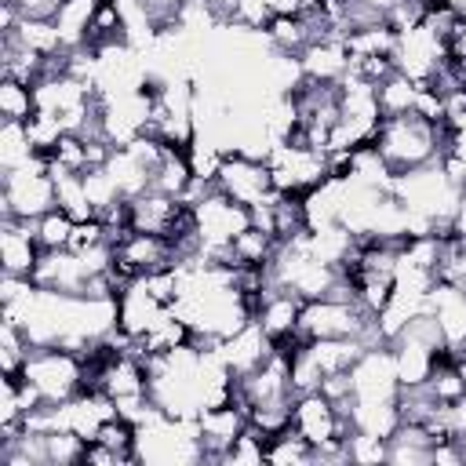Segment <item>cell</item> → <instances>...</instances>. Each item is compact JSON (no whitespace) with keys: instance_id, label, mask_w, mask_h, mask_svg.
Instances as JSON below:
<instances>
[{"instance_id":"6da1fadb","label":"cell","mask_w":466,"mask_h":466,"mask_svg":"<svg viewBox=\"0 0 466 466\" xmlns=\"http://www.w3.org/2000/svg\"><path fill=\"white\" fill-rule=\"evenodd\" d=\"M371 142L397 178V175L437 164L448 146V127L419 116V113H400V116H386Z\"/></svg>"},{"instance_id":"7a4b0ae2","label":"cell","mask_w":466,"mask_h":466,"mask_svg":"<svg viewBox=\"0 0 466 466\" xmlns=\"http://www.w3.org/2000/svg\"><path fill=\"white\" fill-rule=\"evenodd\" d=\"M299 335L302 339H364L368 346H379V328L375 317L353 299V291L342 284L339 291L324 299L302 302L299 317Z\"/></svg>"},{"instance_id":"3957f363","label":"cell","mask_w":466,"mask_h":466,"mask_svg":"<svg viewBox=\"0 0 466 466\" xmlns=\"http://www.w3.org/2000/svg\"><path fill=\"white\" fill-rule=\"evenodd\" d=\"M189 204H193V233L200 244V258L208 262H215L251 226V208L237 204L218 186L197 182V189L189 193Z\"/></svg>"},{"instance_id":"277c9868","label":"cell","mask_w":466,"mask_h":466,"mask_svg":"<svg viewBox=\"0 0 466 466\" xmlns=\"http://www.w3.org/2000/svg\"><path fill=\"white\" fill-rule=\"evenodd\" d=\"M18 375L44 404H62L84 390V357L66 346H33Z\"/></svg>"},{"instance_id":"5b68a950","label":"cell","mask_w":466,"mask_h":466,"mask_svg":"<svg viewBox=\"0 0 466 466\" xmlns=\"http://www.w3.org/2000/svg\"><path fill=\"white\" fill-rule=\"evenodd\" d=\"M51 208H58V197H55V175L47 171L44 157L25 164V167L4 171V178H0V211H4V218L36 222Z\"/></svg>"},{"instance_id":"8992f818","label":"cell","mask_w":466,"mask_h":466,"mask_svg":"<svg viewBox=\"0 0 466 466\" xmlns=\"http://www.w3.org/2000/svg\"><path fill=\"white\" fill-rule=\"evenodd\" d=\"M266 164L273 171V186L277 193H299L306 197L309 189H317L328 178V153L313 149L306 142H273L266 153Z\"/></svg>"},{"instance_id":"52a82bcc","label":"cell","mask_w":466,"mask_h":466,"mask_svg":"<svg viewBox=\"0 0 466 466\" xmlns=\"http://www.w3.org/2000/svg\"><path fill=\"white\" fill-rule=\"evenodd\" d=\"M215 186H218L226 197H233L237 204H244V208H262L266 200L277 197L273 171H269L266 157L244 153V149H226L222 167H218V175H215Z\"/></svg>"},{"instance_id":"ba28073f","label":"cell","mask_w":466,"mask_h":466,"mask_svg":"<svg viewBox=\"0 0 466 466\" xmlns=\"http://www.w3.org/2000/svg\"><path fill=\"white\" fill-rule=\"evenodd\" d=\"M448 62V44L441 33H433L426 22L397 33V44H393V66L397 73H404L408 80H415L419 87H430L437 80V73L444 69Z\"/></svg>"},{"instance_id":"9c48e42d","label":"cell","mask_w":466,"mask_h":466,"mask_svg":"<svg viewBox=\"0 0 466 466\" xmlns=\"http://www.w3.org/2000/svg\"><path fill=\"white\" fill-rule=\"evenodd\" d=\"M167 309H171V306H164V302L146 288V280L135 277L131 284H124V288L116 291V331H120L124 339L138 342Z\"/></svg>"},{"instance_id":"30bf717a","label":"cell","mask_w":466,"mask_h":466,"mask_svg":"<svg viewBox=\"0 0 466 466\" xmlns=\"http://www.w3.org/2000/svg\"><path fill=\"white\" fill-rule=\"evenodd\" d=\"M44 244L25 218H0V269L15 277H33L40 266Z\"/></svg>"},{"instance_id":"8fae6325","label":"cell","mask_w":466,"mask_h":466,"mask_svg":"<svg viewBox=\"0 0 466 466\" xmlns=\"http://www.w3.org/2000/svg\"><path fill=\"white\" fill-rule=\"evenodd\" d=\"M197 430H200L204 455H208L211 462H222V451L237 441V433L248 430V408H244V400L200 408V411H197Z\"/></svg>"},{"instance_id":"7c38bea8","label":"cell","mask_w":466,"mask_h":466,"mask_svg":"<svg viewBox=\"0 0 466 466\" xmlns=\"http://www.w3.org/2000/svg\"><path fill=\"white\" fill-rule=\"evenodd\" d=\"M299 317H302V299L288 288H277L269 284L255 306V324L277 342L284 335H295L299 331Z\"/></svg>"},{"instance_id":"4fadbf2b","label":"cell","mask_w":466,"mask_h":466,"mask_svg":"<svg viewBox=\"0 0 466 466\" xmlns=\"http://www.w3.org/2000/svg\"><path fill=\"white\" fill-rule=\"evenodd\" d=\"M218 353H222L226 368L240 379V375L255 371V368L273 353V339L251 320V324H244L240 331H233L229 339H222V342H218Z\"/></svg>"},{"instance_id":"5bb4252c","label":"cell","mask_w":466,"mask_h":466,"mask_svg":"<svg viewBox=\"0 0 466 466\" xmlns=\"http://www.w3.org/2000/svg\"><path fill=\"white\" fill-rule=\"evenodd\" d=\"M299 66H302V76L306 80H317V84H339L350 69V51H346V40H335V36H317L302 55H299Z\"/></svg>"},{"instance_id":"9a60e30c","label":"cell","mask_w":466,"mask_h":466,"mask_svg":"<svg viewBox=\"0 0 466 466\" xmlns=\"http://www.w3.org/2000/svg\"><path fill=\"white\" fill-rule=\"evenodd\" d=\"M149 189H160L167 197L189 200V193L197 189V178H193V167H189L186 149H164L160 164L153 167V186Z\"/></svg>"},{"instance_id":"2e32d148","label":"cell","mask_w":466,"mask_h":466,"mask_svg":"<svg viewBox=\"0 0 466 466\" xmlns=\"http://www.w3.org/2000/svg\"><path fill=\"white\" fill-rule=\"evenodd\" d=\"M98 4L102 0H62V7L55 15V29H58V40H62L66 51L87 44V29H91V18H95Z\"/></svg>"},{"instance_id":"e0dca14e","label":"cell","mask_w":466,"mask_h":466,"mask_svg":"<svg viewBox=\"0 0 466 466\" xmlns=\"http://www.w3.org/2000/svg\"><path fill=\"white\" fill-rule=\"evenodd\" d=\"M44 153L33 146L29 127L25 124H15V120H4V127H0V171L25 167V164H33Z\"/></svg>"},{"instance_id":"ac0fdd59","label":"cell","mask_w":466,"mask_h":466,"mask_svg":"<svg viewBox=\"0 0 466 466\" xmlns=\"http://www.w3.org/2000/svg\"><path fill=\"white\" fill-rule=\"evenodd\" d=\"M375 95H379V106H382L386 116H400V113H415L419 84L408 80L404 73H390V76L375 87Z\"/></svg>"},{"instance_id":"d6986e66","label":"cell","mask_w":466,"mask_h":466,"mask_svg":"<svg viewBox=\"0 0 466 466\" xmlns=\"http://www.w3.org/2000/svg\"><path fill=\"white\" fill-rule=\"evenodd\" d=\"M33 113H36V91H33V84L0 76V116L4 120H15V124H25Z\"/></svg>"},{"instance_id":"ffe728a7","label":"cell","mask_w":466,"mask_h":466,"mask_svg":"<svg viewBox=\"0 0 466 466\" xmlns=\"http://www.w3.org/2000/svg\"><path fill=\"white\" fill-rule=\"evenodd\" d=\"M313 459H317L313 444L302 441L291 426H288L284 433L269 437V444H266V462H273V466H306V462H313Z\"/></svg>"},{"instance_id":"44dd1931","label":"cell","mask_w":466,"mask_h":466,"mask_svg":"<svg viewBox=\"0 0 466 466\" xmlns=\"http://www.w3.org/2000/svg\"><path fill=\"white\" fill-rule=\"evenodd\" d=\"M73 226H76V218H73V215H66L62 208H51L47 215H40V218L33 222V229H36V237H40L44 251H58V248H69Z\"/></svg>"},{"instance_id":"7402d4cb","label":"cell","mask_w":466,"mask_h":466,"mask_svg":"<svg viewBox=\"0 0 466 466\" xmlns=\"http://www.w3.org/2000/svg\"><path fill=\"white\" fill-rule=\"evenodd\" d=\"M266 444H269V437L258 433L255 426H248V430L237 433V441L222 451V462H229V466H258V462H266Z\"/></svg>"},{"instance_id":"603a6c76","label":"cell","mask_w":466,"mask_h":466,"mask_svg":"<svg viewBox=\"0 0 466 466\" xmlns=\"http://www.w3.org/2000/svg\"><path fill=\"white\" fill-rule=\"evenodd\" d=\"M55 197H58V208L66 215H73L76 222L95 215V208L87 200V189H84V175H58L55 178Z\"/></svg>"},{"instance_id":"cb8c5ba5","label":"cell","mask_w":466,"mask_h":466,"mask_svg":"<svg viewBox=\"0 0 466 466\" xmlns=\"http://www.w3.org/2000/svg\"><path fill=\"white\" fill-rule=\"evenodd\" d=\"M22 18H55L62 0H11Z\"/></svg>"},{"instance_id":"d4e9b609","label":"cell","mask_w":466,"mask_h":466,"mask_svg":"<svg viewBox=\"0 0 466 466\" xmlns=\"http://www.w3.org/2000/svg\"><path fill=\"white\" fill-rule=\"evenodd\" d=\"M444 149H451L455 157H462V160H466V116H462L459 124H451V127H448V146H444Z\"/></svg>"},{"instance_id":"484cf974","label":"cell","mask_w":466,"mask_h":466,"mask_svg":"<svg viewBox=\"0 0 466 466\" xmlns=\"http://www.w3.org/2000/svg\"><path fill=\"white\" fill-rule=\"evenodd\" d=\"M451 430H455V441L466 444V393L451 404Z\"/></svg>"}]
</instances>
